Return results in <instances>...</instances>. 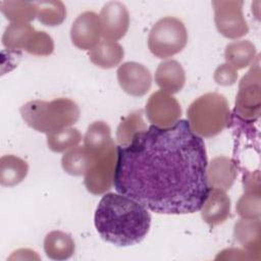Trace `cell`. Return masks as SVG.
Returning a JSON list of instances; mask_svg holds the SVG:
<instances>
[{
  "label": "cell",
  "mask_w": 261,
  "mask_h": 261,
  "mask_svg": "<svg viewBox=\"0 0 261 261\" xmlns=\"http://www.w3.org/2000/svg\"><path fill=\"white\" fill-rule=\"evenodd\" d=\"M204 141L180 119L150 125L127 146H117L114 188L158 214L199 211L210 190Z\"/></svg>",
  "instance_id": "cell-1"
},
{
  "label": "cell",
  "mask_w": 261,
  "mask_h": 261,
  "mask_svg": "<svg viewBox=\"0 0 261 261\" xmlns=\"http://www.w3.org/2000/svg\"><path fill=\"white\" fill-rule=\"evenodd\" d=\"M94 224L100 237L115 246L141 243L150 230L151 215L135 199L122 194H105L95 211Z\"/></svg>",
  "instance_id": "cell-2"
},
{
  "label": "cell",
  "mask_w": 261,
  "mask_h": 261,
  "mask_svg": "<svg viewBox=\"0 0 261 261\" xmlns=\"http://www.w3.org/2000/svg\"><path fill=\"white\" fill-rule=\"evenodd\" d=\"M19 112L30 127L46 135L69 127L80 118L77 104L68 98L32 100L23 104Z\"/></svg>",
  "instance_id": "cell-3"
},
{
  "label": "cell",
  "mask_w": 261,
  "mask_h": 261,
  "mask_svg": "<svg viewBox=\"0 0 261 261\" xmlns=\"http://www.w3.org/2000/svg\"><path fill=\"white\" fill-rule=\"evenodd\" d=\"M191 129L201 138H212L229 125L231 113L226 98L206 93L191 103L187 111Z\"/></svg>",
  "instance_id": "cell-4"
},
{
  "label": "cell",
  "mask_w": 261,
  "mask_h": 261,
  "mask_svg": "<svg viewBox=\"0 0 261 261\" xmlns=\"http://www.w3.org/2000/svg\"><path fill=\"white\" fill-rule=\"evenodd\" d=\"M188 32L184 22L172 16L160 18L153 24L148 36V48L157 58H169L186 47Z\"/></svg>",
  "instance_id": "cell-5"
},
{
  "label": "cell",
  "mask_w": 261,
  "mask_h": 261,
  "mask_svg": "<svg viewBox=\"0 0 261 261\" xmlns=\"http://www.w3.org/2000/svg\"><path fill=\"white\" fill-rule=\"evenodd\" d=\"M260 82L259 57L256 56V63L241 79L239 84L233 109V116L239 122L251 123L259 118L261 108Z\"/></svg>",
  "instance_id": "cell-6"
},
{
  "label": "cell",
  "mask_w": 261,
  "mask_h": 261,
  "mask_svg": "<svg viewBox=\"0 0 261 261\" xmlns=\"http://www.w3.org/2000/svg\"><path fill=\"white\" fill-rule=\"evenodd\" d=\"M242 0H214V22L217 31L227 39H239L249 33L243 13Z\"/></svg>",
  "instance_id": "cell-7"
},
{
  "label": "cell",
  "mask_w": 261,
  "mask_h": 261,
  "mask_svg": "<svg viewBox=\"0 0 261 261\" xmlns=\"http://www.w3.org/2000/svg\"><path fill=\"white\" fill-rule=\"evenodd\" d=\"M117 161V146L113 145L105 152L98 154L95 163L85 174L86 189L94 195H102L109 191L114 184L115 166Z\"/></svg>",
  "instance_id": "cell-8"
},
{
  "label": "cell",
  "mask_w": 261,
  "mask_h": 261,
  "mask_svg": "<svg viewBox=\"0 0 261 261\" xmlns=\"http://www.w3.org/2000/svg\"><path fill=\"white\" fill-rule=\"evenodd\" d=\"M145 113L151 124L158 127H170L179 120L181 107L172 95L160 90L149 97Z\"/></svg>",
  "instance_id": "cell-9"
},
{
  "label": "cell",
  "mask_w": 261,
  "mask_h": 261,
  "mask_svg": "<svg viewBox=\"0 0 261 261\" xmlns=\"http://www.w3.org/2000/svg\"><path fill=\"white\" fill-rule=\"evenodd\" d=\"M101 36L105 40L117 41L123 38L129 27V13L126 6L118 1L107 2L100 14Z\"/></svg>",
  "instance_id": "cell-10"
},
{
  "label": "cell",
  "mask_w": 261,
  "mask_h": 261,
  "mask_svg": "<svg viewBox=\"0 0 261 261\" xmlns=\"http://www.w3.org/2000/svg\"><path fill=\"white\" fill-rule=\"evenodd\" d=\"M116 75L120 88L130 96L142 97L151 89V72L141 63L135 61L124 62L117 68Z\"/></svg>",
  "instance_id": "cell-11"
},
{
  "label": "cell",
  "mask_w": 261,
  "mask_h": 261,
  "mask_svg": "<svg viewBox=\"0 0 261 261\" xmlns=\"http://www.w3.org/2000/svg\"><path fill=\"white\" fill-rule=\"evenodd\" d=\"M101 37V23L99 15L94 11L81 13L72 22L70 39L72 44L81 50H92Z\"/></svg>",
  "instance_id": "cell-12"
},
{
  "label": "cell",
  "mask_w": 261,
  "mask_h": 261,
  "mask_svg": "<svg viewBox=\"0 0 261 261\" xmlns=\"http://www.w3.org/2000/svg\"><path fill=\"white\" fill-rule=\"evenodd\" d=\"M200 210L202 219L209 226L220 225L230 216V199L224 191L210 189Z\"/></svg>",
  "instance_id": "cell-13"
},
{
  "label": "cell",
  "mask_w": 261,
  "mask_h": 261,
  "mask_svg": "<svg viewBox=\"0 0 261 261\" xmlns=\"http://www.w3.org/2000/svg\"><path fill=\"white\" fill-rule=\"evenodd\" d=\"M236 163L226 156L214 157L206 168V179L210 189H218L226 192L237 177Z\"/></svg>",
  "instance_id": "cell-14"
},
{
  "label": "cell",
  "mask_w": 261,
  "mask_h": 261,
  "mask_svg": "<svg viewBox=\"0 0 261 261\" xmlns=\"http://www.w3.org/2000/svg\"><path fill=\"white\" fill-rule=\"evenodd\" d=\"M155 83L170 95L178 93L186 84V72L181 64L173 59L159 63L155 71Z\"/></svg>",
  "instance_id": "cell-15"
},
{
  "label": "cell",
  "mask_w": 261,
  "mask_h": 261,
  "mask_svg": "<svg viewBox=\"0 0 261 261\" xmlns=\"http://www.w3.org/2000/svg\"><path fill=\"white\" fill-rule=\"evenodd\" d=\"M234 240L258 260L261 258V223L260 219H244L237 221L233 227Z\"/></svg>",
  "instance_id": "cell-16"
},
{
  "label": "cell",
  "mask_w": 261,
  "mask_h": 261,
  "mask_svg": "<svg viewBox=\"0 0 261 261\" xmlns=\"http://www.w3.org/2000/svg\"><path fill=\"white\" fill-rule=\"evenodd\" d=\"M124 50L116 41L102 40L89 52V58L93 64L104 69L117 66L123 59Z\"/></svg>",
  "instance_id": "cell-17"
},
{
  "label": "cell",
  "mask_w": 261,
  "mask_h": 261,
  "mask_svg": "<svg viewBox=\"0 0 261 261\" xmlns=\"http://www.w3.org/2000/svg\"><path fill=\"white\" fill-rule=\"evenodd\" d=\"M97 155L92 153L86 147H74L67 150L61 158L63 170L74 176L85 175L95 163Z\"/></svg>",
  "instance_id": "cell-18"
},
{
  "label": "cell",
  "mask_w": 261,
  "mask_h": 261,
  "mask_svg": "<svg viewBox=\"0 0 261 261\" xmlns=\"http://www.w3.org/2000/svg\"><path fill=\"white\" fill-rule=\"evenodd\" d=\"M75 250L74 241L70 234L61 230H52L44 239V251L48 258L62 261L69 259Z\"/></svg>",
  "instance_id": "cell-19"
},
{
  "label": "cell",
  "mask_w": 261,
  "mask_h": 261,
  "mask_svg": "<svg viewBox=\"0 0 261 261\" xmlns=\"http://www.w3.org/2000/svg\"><path fill=\"white\" fill-rule=\"evenodd\" d=\"M115 145L111 137L110 126L102 121H94L91 123L84 137V147L95 155L101 154Z\"/></svg>",
  "instance_id": "cell-20"
},
{
  "label": "cell",
  "mask_w": 261,
  "mask_h": 261,
  "mask_svg": "<svg viewBox=\"0 0 261 261\" xmlns=\"http://www.w3.org/2000/svg\"><path fill=\"white\" fill-rule=\"evenodd\" d=\"M29 172L28 163L15 155H3L0 158V184L14 187L20 184Z\"/></svg>",
  "instance_id": "cell-21"
},
{
  "label": "cell",
  "mask_w": 261,
  "mask_h": 261,
  "mask_svg": "<svg viewBox=\"0 0 261 261\" xmlns=\"http://www.w3.org/2000/svg\"><path fill=\"white\" fill-rule=\"evenodd\" d=\"M226 63L238 69H243L254 62L256 47L249 40H238L226 45L224 51Z\"/></svg>",
  "instance_id": "cell-22"
},
{
  "label": "cell",
  "mask_w": 261,
  "mask_h": 261,
  "mask_svg": "<svg viewBox=\"0 0 261 261\" xmlns=\"http://www.w3.org/2000/svg\"><path fill=\"white\" fill-rule=\"evenodd\" d=\"M0 10L11 23H30L37 17L35 2L6 0L0 3Z\"/></svg>",
  "instance_id": "cell-23"
},
{
  "label": "cell",
  "mask_w": 261,
  "mask_h": 261,
  "mask_svg": "<svg viewBox=\"0 0 261 261\" xmlns=\"http://www.w3.org/2000/svg\"><path fill=\"white\" fill-rule=\"evenodd\" d=\"M148 128L143 119L142 110H136L123 117L116 129V141L119 146H127L134 137Z\"/></svg>",
  "instance_id": "cell-24"
},
{
  "label": "cell",
  "mask_w": 261,
  "mask_h": 261,
  "mask_svg": "<svg viewBox=\"0 0 261 261\" xmlns=\"http://www.w3.org/2000/svg\"><path fill=\"white\" fill-rule=\"evenodd\" d=\"M36 30L30 23H10L2 36V44L11 51L24 50Z\"/></svg>",
  "instance_id": "cell-25"
},
{
  "label": "cell",
  "mask_w": 261,
  "mask_h": 261,
  "mask_svg": "<svg viewBox=\"0 0 261 261\" xmlns=\"http://www.w3.org/2000/svg\"><path fill=\"white\" fill-rule=\"evenodd\" d=\"M37 18L48 27L61 24L66 17V8L62 1H37Z\"/></svg>",
  "instance_id": "cell-26"
},
{
  "label": "cell",
  "mask_w": 261,
  "mask_h": 261,
  "mask_svg": "<svg viewBox=\"0 0 261 261\" xmlns=\"http://www.w3.org/2000/svg\"><path fill=\"white\" fill-rule=\"evenodd\" d=\"M82 141V134L75 127H65L60 130L47 135L48 148L55 152H65L71 148L76 147Z\"/></svg>",
  "instance_id": "cell-27"
},
{
  "label": "cell",
  "mask_w": 261,
  "mask_h": 261,
  "mask_svg": "<svg viewBox=\"0 0 261 261\" xmlns=\"http://www.w3.org/2000/svg\"><path fill=\"white\" fill-rule=\"evenodd\" d=\"M261 192L244 191L237 202L236 210L238 215L244 219H260L261 215Z\"/></svg>",
  "instance_id": "cell-28"
},
{
  "label": "cell",
  "mask_w": 261,
  "mask_h": 261,
  "mask_svg": "<svg viewBox=\"0 0 261 261\" xmlns=\"http://www.w3.org/2000/svg\"><path fill=\"white\" fill-rule=\"evenodd\" d=\"M24 51L35 56H49L54 51V41L46 32L35 31Z\"/></svg>",
  "instance_id": "cell-29"
},
{
  "label": "cell",
  "mask_w": 261,
  "mask_h": 261,
  "mask_svg": "<svg viewBox=\"0 0 261 261\" xmlns=\"http://www.w3.org/2000/svg\"><path fill=\"white\" fill-rule=\"evenodd\" d=\"M213 79L217 85L231 86L238 80V70L225 62L215 69Z\"/></svg>",
  "instance_id": "cell-30"
},
{
  "label": "cell",
  "mask_w": 261,
  "mask_h": 261,
  "mask_svg": "<svg viewBox=\"0 0 261 261\" xmlns=\"http://www.w3.org/2000/svg\"><path fill=\"white\" fill-rule=\"evenodd\" d=\"M216 260L218 259H233V260H239V259H245V260H250V259H256L258 260L254 255H252L251 253L245 251V250H240V249H236V248H229V249H225L221 252H219V254L216 256L215 258Z\"/></svg>",
  "instance_id": "cell-31"
},
{
  "label": "cell",
  "mask_w": 261,
  "mask_h": 261,
  "mask_svg": "<svg viewBox=\"0 0 261 261\" xmlns=\"http://www.w3.org/2000/svg\"><path fill=\"white\" fill-rule=\"evenodd\" d=\"M9 260H14V259H37L40 260V257L37 255V253L33 250L30 249H19L15 252H13V254L8 258Z\"/></svg>",
  "instance_id": "cell-32"
}]
</instances>
